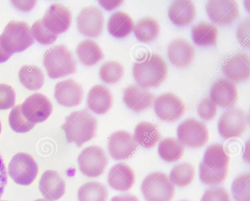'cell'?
<instances>
[{
    "label": "cell",
    "mask_w": 250,
    "mask_h": 201,
    "mask_svg": "<svg viewBox=\"0 0 250 201\" xmlns=\"http://www.w3.org/2000/svg\"><path fill=\"white\" fill-rule=\"evenodd\" d=\"M229 157L224 147L213 144L207 148L199 165L201 181L208 185H217L226 179L228 173Z\"/></svg>",
    "instance_id": "1"
},
{
    "label": "cell",
    "mask_w": 250,
    "mask_h": 201,
    "mask_svg": "<svg viewBox=\"0 0 250 201\" xmlns=\"http://www.w3.org/2000/svg\"><path fill=\"white\" fill-rule=\"evenodd\" d=\"M62 128L68 143L74 142L81 147L95 137L97 120L86 109H83L73 112L66 117Z\"/></svg>",
    "instance_id": "2"
},
{
    "label": "cell",
    "mask_w": 250,
    "mask_h": 201,
    "mask_svg": "<svg viewBox=\"0 0 250 201\" xmlns=\"http://www.w3.org/2000/svg\"><path fill=\"white\" fill-rule=\"evenodd\" d=\"M167 68L158 55H149L144 61L135 63L133 75L138 85L143 88L157 87L166 79Z\"/></svg>",
    "instance_id": "3"
},
{
    "label": "cell",
    "mask_w": 250,
    "mask_h": 201,
    "mask_svg": "<svg viewBox=\"0 0 250 201\" xmlns=\"http://www.w3.org/2000/svg\"><path fill=\"white\" fill-rule=\"evenodd\" d=\"M43 65L48 76L55 79L74 73L76 63L71 52L64 44L50 48L43 55Z\"/></svg>",
    "instance_id": "4"
},
{
    "label": "cell",
    "mask_w": 250,
    "mask_h": 201,
    "mask_svg": "<svg viewBox=\"0 0 250 201\" xmlns=\"http://www.w3.org/2000/svg\"><path fill=\"white\" fill-rule=\"evenodd\" d=\"M0 40L4 50L12 54L26 50L34 42L28 24L16 20H11L6 25Z\"/></svg>",
    "instance_id": "5"
},
{
    "label": "cell",
    "mask_w": 250,
    "mask_h": 201,
    "mask_svg": "<svg viewBox=\"0 0 250 201\" xmlns=\"http://www.w3.org/2000/svg\"><path fill=\"white\" fill-rule=\"evenodd\" d=\"M141 191L146 201H170L174 194V186L164 173L154 172L143 180Z\"/></svg>",
    "instance_id": "6"
},
{
    "label": "cell",
    "mask_w": 250,
    "mask_h": 201,
    "mask_svg": "<svg viewBox=\"0 0 250 201\" xmlns=\"http://www.w3.org/2000/svg\"><path fill=\"white\" fill-rule=\"evenodd\" d=\"M38 165L33 158L25 153L15 154L10 161L8 173L14 181L20 185H28L36 178Z\"/></svg>",
    "instance_id": "7"
},
{
    "label": "cell",
    "mask_w": 250,
    "mask_h": 201,
    "mask_svg": "<svg viewBox=\"0 0 250 201\" xmlns=\"http://www.w3.org/2000/svg\"><path fill=\"white\" fill-rule=\"evenodd\" d=\"M80 171L89 178L101 175L108 163L103 149L99 146L91 145L83 149L78 157Z\"/></svg>",
    "instance_id": "8"
},
{
    "label": "cell",
    "mask_w": 250,
    "mask_h": 201,
    "mask_svg": "<svg viewBox=\"0 0 250 201\" xmlns=\"http://www.w3.org/2000/svg\"><path fill=\"white\" fill-rule=\"evenodd\" d=\"M178 140L184 145L192 148L204 146L208 140L207 126L194 119H188L179 125L177 129Z\"/></svg>",
    "instance_id": "9"
},
{
    "label": "cell",
    "mask_w": 250,
    "mask_h": 201,
    "mask_svg": "<svg viewBox=\"0 0 250 201\" xmlns=\"http://www.w3.org/2000/svg\"><path fill=\"white\" fill-rule=\"evenodd\" d=\"M248 117L242 110L231 108L225 111L220 117L217 128L224 139L240 137L245 131Z\"/></svg>",
    "instance_id": "10"
},
{
    "label": "cell",
    "mask_w": 250,
    "mask_h": 201,
    "mask_svg": "<svg viewBox=\"0 0 250 201\" xmlns=\"http://www.w3.org/2000/svg\"><path fill=\"white\" fill-rule=\"evenodd\" d=\"M21 109L24 117L36 124L45 121L50 116L53 106L46 96L35 93L25 100L21 104Z\"/></svg>",
    "instance_id": "11"
},
{
    "label": "cell",
    "mask_w": 250,
    "mask_h": 201,
    "mask_svg": "<svg viewBox=\"0 0 250 201\" xmlns=\"http://www.w3.org/2000/svg\"><path fill=\"white\" fill-rule=\"evenodd\" d=\"M154 111L162 121L174 122L185 112V105L181 99L171 93L159 96L154 102Z\"/></svg>",
    "instance_id": "12"
},
{
    "label": "cell",
    "mask_w": 250,
    "mask_h": 201,
    "mask_svg": "<svg viewBox=\"0 0 250 201\" xmlns=\"http://www.w3.org/2000/svg\"><path fill=\"white\" fill-rule=\"evenodd\" d=\"M76 22L78 30L82 34L91 38L97 37L103 30V13L94 6L83 8L78 14Z\"/></svg>",
    "instance_id": "13"
},
{
    "label": "cell",
    "mask_w": 250,
    "mask_h": 201,
    "mask_svg": "<svg viewBox=\"0 0 250 201\" xmlns=\"http://www.w3.org/2000/svg\"><path fill=\"white\" fill-rule=\"evenodd\" d=\"M206 9L209 19L220 25L230 24L239 16L238 5L233 0H208Z\"/></svg>",
    "instance_id": "14"
},
{
    "label": "cell",
    "mask_w": 250,
    "mask_h": 201,
    "mask_svg": "<svg viewBox=\"0 0 250 201\" xmlns=\"http://www.w3.org/2000/svg\"><path fill=\"white\" fill-rule=\"evenodd\" d=\"M138 144L133 137L125 131L113 133L109 138L108 150L111 158L116 161L130 158L136 151Z\"/></svg>",
    "instance_id": "15"
},
{
    "label": "cell",
    "mask_w": 250,
    "mask_h": 201,
    "mask_svg": "<svg viewBox=\"0 0 250 201\" xmlns=\"http://www.w3.org/2000/svg\"><path fill=\"white\" fill-rule=\"evenodd\" d=\"M71 19V12L67 8L55 3L49 6L42 20L46 29L57 35L68 29Z\"/></svg>",
    "instance_id": "16"
},
{
    "label": "cell",
    "mask_w": 250,
    "mask_h": 201,
    "mask_svg": "<svg viewBox=\"0 0 250 201\" xmlns=\"http://www.w3.org/2000/svg\"><path fill=\"white\" fill-rule=\"evenodd\" d=\"M54 97L57 102L63 106H76L82 101L83 89L72 79L64 80L56 84Z\"/></svg>",
    "instance_id": "17"
},
{
    "label": "cell",
    "mask_w": 250,
    "mask_h": 201,
    "mask_svg": "<svg viewBox=\"0 0 250 201\" xmlns=\"http://www.w3.org/2000/svg\"><path fill=\"white\" fill-rule=\"evenodd\" d=\"M250 57L245 53L238 52L225 62L222 66L224 75L234 82L247 80L250 74Z\"/></svg>",
    "instance_id": "18"
},
{
    "label": "cell",
    "mask_w": 250,
    "mask_h": 201,
    "mask_svg": "<svg viewBox=\"0 0 250 201\" xmlns=\"http://www.w3.org/2000/svg\"><path fill=\"white\" fill-rule=\"evenodd\" d=\"M39 190L46 200L56 201L64 195L65 183L58 172L48 170L44 172L41 177Z\"/></svg>",
    "instance_id": "19"
},
{
    "label": "cell",
    "mask_w": 250,
    "mask_h": 201,
    "mask_svg": "<svg viewBox=\"0 0 250 201\" xmlns=\"http://www.w3.org/2000/svg\"><path fill=\"white\" fill-rule=\"evenodd\" d=\"M123 100L128 108L139 113L152 105L154 96L139 85H130L124 90Z\"/></svg>",
    "instance_id": "20"
},
{
    "label": "cell",
    "mask_w": 250,
    "mask_h": 201,
    "mask_svg": "<svg viewBox=\"0 0 250 201\" xmlns=\"http://www.w3.org/2000/svg\"><path fill=\"white\" fill-rule=\"evenodd\" d=\"M210 100L216 104L223 108L233 105L238 99L236 86L227 79H221L215 82L210 89Z\"/></svg>",
    "instance_id": "21"
},
{
    "label": "cell",
    "mask_w": 250,
    "mask_h": 201,
    "mask_svg": "<svg viewBox=\"0 0 250 201\" xmlns=\"http://www.w3.org/2000/svg\"><path fill=\"white\" fill-rule=\"evenodd\" d=\"M107 181L109 186L112 189L119 191H127L134 184V172L126 164L118 163L110 169Z\"/></svg>",
    "instance_id": "22"
},
{
    "label": "cell",
    "mask_w": 250,
    "mask_h": 201,
    "mask_svg": "<svg viewBox=\"0 0 250 201\" xmlns=\"http://www.w3.org/2000/svg\"><path fill=\"white\" fill-rule=\"evenodd\" d=\"M112 103L111 93L103 85H94L88 92L87 105L95 114L102 115L106 113L111 108Z\"/></svg>",
    "instance_id": "23"
},
{
    "label": "cell",
    "mask_w": 250,
    "mask_h": 201,
    "mask_svg": "<svg viewBox=\"0 0 250 201\" xmlns=\"http://www.w3.org/2000/svg\"><path fill=\"white\" fill-rule=\"evenodd\" d=\"M167 55L172 64L176 67H183L192 61L194 56V49L187 41L178 39L169 44Z\"/></svg>",
    "instance_id": "24"
},
{
    "label": "cell",
    "mask_w": 250,
    "mask_h": 201,
    "mask_svg": "<svg viewBox=\"0 0 250 201\" xmlns=\"http://www.w3.org/2000/svg\"><path fill=\"white\" fill-rule=\"evenodd\" d=\"M195 6L189 0L174 1L168 9V17L170 20L178 26H186L194 19Z\"/></svg>",
    "instance_id": "25"
},
{
    "label": "cell",
    "mask_w": 250,
    "mask_h": 201,
    "mask_svg": "<svg viewBox=\"0 0 250 201\" xmlns=\"http://www.w3.org/2000/svg\"><path fill=\"white\" fill-rule=\"evenodd\" d=\"M133 138L136 143L148 149L155 146L161 140V135L157 126L143 121L136 125Z\"/></svg>",
    "instance_id": "26"
},
{
    "label": "cell",
    "mask_w": 250,
    "mask_h": 201,
    "mask_svg": "<svg viewBox=\"0 0 250 201\" xmlns=\"http://www.w3.org/2000/svg\"><path fill=\"white\" fill-rule=\"evenodd\" d=\"M134 23L131 18L126 13L117 11L109 18L107 29L113 36L122 38L127 36L133 29Z\"/></svg>",
    "instance_id": "27"
},
{
    "label": "cell",
    "mask_w": 250,
    "mask_h": 201,
    "mask_svg": "<svg viewBox=\"0 0 250 201\" xmlns=\"http://www.w3.org/2000/svg\"><path fill=\"white\" fill-rule=\"evenodd\" d=\"M76 53L81 62L90 66L104 58V54L98 44L90 40L81 41L77 46Z\"/></svg>",
    "instance_id": "28"
},
{
    "label": "cell",
    "mask_w": 250,
    "mask_h": 201,
    "mask_svg": "<svg viewBox=\"0 0 250 201\" xmlns=\"http://www.w3.org/2000/svg\"><path fill=\"white\" fill-rule=\"evenodd\" d=\"M191 30L192 40L195 44L201 46L215 45L218 31L213 24L201 22L194 25Z\"/></svg>",
    "instance_id": "29"
},
{
    "label": "cell",
    "mask_w": 250,
    "mask_h": 201,
    "mask_svg": "<svg viewBox=\"0 0 250 201\" xmlns=\"http://www.w3.org/2000/svg\"><path fill=\"white\" fill-rule=\"evenodd\" d=\"M21 83L30 90H38L44 83V78L41 69L36 65L22 66L19 72Z\"/></svg>",
    "instance_id": "30"
},
{
    "label": "cell",
    "mask_w": 250,
    "mask_h": 201,
    "mask_svg": "<svg viewBox=\"0 0 250 201\" xmlns=\"http://www.w3.org/2000/svg\"><path fill=\"white\" fill-rule=\"evenodd\" d=\"M108 192L101 183L90 181L82 185L78 191L79 201H106Z\"/></svg>",
    "instance_id": "31"
},
{
    "label": "cell",
    "mask_w": 250,
    "mask_h": 201,
    "mask_svg": "<svg viewBox=\"0 0 250 201\" xmlns=\"http://www.w3.org/2000/svg\"><path fill=\"white\" fill-rule=\"evenodd\" d=\"M159 29V24L156 20L151 18H145L137 23L134 33L139 41L147 42L154 40L157 37Z\"/></svg>",
    "instance_id": "32"
},
{
    "label": "cell",
    "mask_w": 250,
    "mask_h": 201,
    "mask_svg": "<svg viewBox=\"0 0 250 201\" xmlns=\"http://www.w3.org/2000/svg\"><path fill=\"white\" fill-rule=\"evenodd\" d=\"M158 151L160 157L164 161L169 162H175L183 156L184 146L177 139L167 138L159 143Z\"/></svg>",
    "instance_id": "33"
},
{
    "label": "cell",
    "mask_w": 250,
    "mask_h": 201,
    "mask_svg": "<svg viewBox=\"0 0 250 201\" xmlns=\"http://www.w3.org/2000/svg\"><path fill=\"white\" fill-rule=\"evenodd\" d=\"M194 173V169L191 165L182 163L171 170L169 174L170 181L177 186H186L192 181Z\"/></svg>",
    "instance_id": "34"
},
{
    "label": "cell",
    "mask_w": 250,
    "mask_h": 201,
    "mask_svg": "<svg viewBox=\"0 0 250 201\" xmlns=\"http://www.w3.org/2000/svg\"><path fill=\"white\" fill-rule=\"evenodd\" d=\"M10 127L18 133H25L31 130L35 124L28 121L23 115L21 105L14 106L10 111L8 117Z\"/></svg>",
    "instance_id": "35"
},
{
    "label": "cell",
    "mask_w": 250,
    "mask_h": 201,
    "mask_svg": "<svg viewBox=\"0 0 250 201\" xmlns=\"http://www.w3.org/2000/svg\"><path fill=\"white\" fill-rule=\"evenodd\" d=\"M250 174L244 173L232 182L231 191L235 201H250Z\"/></svg>",
    "instance_id": "36"
},
{
    "label": "cell",
    "mask_w": 250,
    "mask_h": 201,
    "mask_svg": "<svg viewBox=\"0 0 250 201\" xmlns=\"http://www.w3.org/2000/svg\"><path fill=\"white\" fill-rule=\"evenodd\" d=\"M101 79L105 83L112 84L121 79L124 74V68L118 62L110 60L105 62L100 67Z\"/></svg>",
    "instance_id": "37"
},
{
    "label": "cell",
    "mask_w": 250,
    "mask_h": 201,
    "mask_svg": "<svg viewBox=\"0 0 250 201\" xmlns=\"http://www.w3.org/2000/svg\"><path fill=\"white\" fill-rule=\"evenodd\" d=\"M31 34L33 38L42 45H48L54 43L58 35L45 28L41 19L36 20L31 28Z\"/></svg>",
    "instance_id": "38"
},
{
    "label": "cell",
    "mask_w": 250,
    "mask_h": 201,
    "mask_svg": "<svg viewBox=\"0 0 250 201\" xmlns=\"http://www.w3.org/2000/svg\"><path fill=\"white\" fill-rule=\"evenodd\" d=\"M16 94L10 85L0 84V110H7L14 106Z\"/></svg>",
    "instance_id": "39"
},
{
    "label": "cell",
    "mask_w": 250,
    "mask_h": 201,
    "mask_svg": "<svg viewBox=\"0 0 250 201\" xmlns=\"http://www.w3.org/2000/svg\"><path fill=\"white\" fill-rule=\"evenodd\" d=\"M216 105L208 98L202 100L197 107L198 114L205 121L212 120L216 115Z\"/></svg>",
    "instance_id": "40"
},
{
    "label": "cell",
    "mask_w": 250,
    "mask_h": 201,
    "mask_svg": "<svg viewBox=\"0 0 250 201\" xmlns=\"http://www.w3.org/2000/svg\"><path fill=\"white\" fill-rule=\"evenodd\" d=\"M201 201H231L228 191L223 187L212 188L207 190Z\"/></svg>",
    "instance_id": "41"
},
{
    "label": "cell",
    "mask_w": 250,
    "mask_h": 201,
    "mask_svg": "<svg viewBox=\"0 0 250 201\" xmlns=\"http://www.w3.org/2000/svg\"><path fill=\"white\" fill-rule=\"evenodd\" d=\"M250 19L243 20L238 25L236 31V37L239 43L245 47H250Z\"/></svg>",
    "instance_id": "42"
},
{
    "label": "cell",
    "mask_w": 250,
    "mask_h": 201,
    "mask_svg": "<svg viewBox=\"0 0 250 201\" xmlns=\"http://www.w3.org/2000/svg\"><path fill=\"white\" fill-rule=\"evenodd\" d=\"M7 181V172L3 159L0 155V199L1 197Z\"/></svg>",
    "instance_id": "43"
},
{
    "label": "cell",
    "mask_w": 250,
    "mask_h": 201,
    "mask_svg": "<svg viewBox=\"0 0 250 201\" xmlns=\"http://www.w3.org/2000/svg\"><path fill=\"white\" fill-rule=\"evenodd\" d=\"M35 0H12V3L17 9L23 11L32 9L36 4Z\"/></svg>",
    "instance_id": "44"
},
{
    "label": "cell",
    "mask_w": 250,
    "mask_h": 201,
    "mask_svg": "<svg viewBox=\"0 0 250 201\" xmlns=\"http://www.w3.org/2000/svg\"><path fill=\"white\" fill-rule=\"evenodd\" d=\"M99 3L105 9L110 10L117 7L123 0H100Z\"/></svg>",
    "instance_id": "45"
},
{
    "label": "cell",
    "mask_w": 250,
    "mask_h": 201,
    "mask_svg": "<svg viewBox=\"0 0 250 201\" xmlns=\"http://www.w3.org/2000/svg\"><path fill=\"white\" fill-rule=\"evenodd\" d=\"M110 201H139L138 198L131 194H125L114 196Z\"/></svg>",
    "instance_id": "46"
},
{
    "label": "cell",
    "mask_w": 250,
    "mask_h": 201,
    "mask_svg": "<svg viewBox=\"0 0 250 201\" xmlns=\"http://www.w3.org/2000/svg\"><path fill=\"white\" fill-rule=\"evenodd\" d=\"M12 55V54L9 53L4 50L0 44V63H2L7 61Z\"/></svg>",
    "instance_id": "47"
},
{
    "label": "cell",
    "mask_w": 250,
    "mask_h": 201,
    "mask_svg": "<svg viewBox=\"0 0 250 201\" xmlns=\"http://www.w3.org/2000/svg\"><path fill=\"white\" fill-rule=\"evenodd\" d=\"M34 201H48V200H46V199H39L35 200Z\"/></svg>",
    "instance_id": "48"
},
{
    "label": "cell",
    "mask_w": 250,
    "mask_h": 201,
    "mask_svg": "<svg viewBox=\"0 0 250 201\" xmlns=\"http://www.w3.org/2000/svg\"><path fill=\"white\" fill-rule=\"evenodd\" d=\"M1 123H0V133L1 132Z\"/></svg>",
    "instance_id": "49"
},
{
    "label": "cell",
    "mask_w": 250,
    "mask_h": 201,
    "mask_svg": "<svg viewBox=\"0 0 250 201\" xmlns=\"http://www.w3.org/2000/svg\"></svg>",
    "instance_id": "50"
},
{
    "label": "cell",
    "mask_w": 250,
    "mask_h": 201,
    "mask_svg": "<svg viewBox=\"0 0 250 201\" xmlns=\"http://www.w3.org/2000/svg\"></svg>",
    "instance_id": "51"
}]
</instances>
